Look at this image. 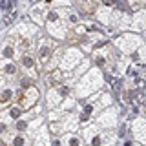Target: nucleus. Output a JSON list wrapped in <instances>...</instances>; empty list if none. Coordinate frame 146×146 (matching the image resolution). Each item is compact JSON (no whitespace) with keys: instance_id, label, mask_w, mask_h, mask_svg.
<instances>
[{"instance_id":"nucleus-1","label":"nucleus","mask_w":146,"mask_h":146,"mask_svg":"<svg viewBox=\"0 0 146 146\" xmlns=\"http://www.w3.org/2000/svg\"><path fill=\"white\" fill-rule=\"evenodd\" d=\"M102 2H106V4H111V2H113V0H102Z\"/></svg>"}]
</instances>
